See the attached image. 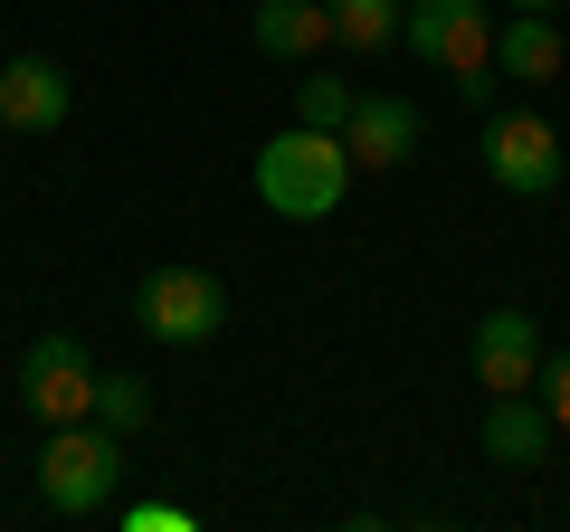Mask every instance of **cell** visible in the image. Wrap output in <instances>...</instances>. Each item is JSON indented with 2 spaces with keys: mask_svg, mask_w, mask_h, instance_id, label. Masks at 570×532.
<instances>
[{
  "mask_svg": "<svg viewBox=\"0 0 570 532\" xmlns=\"http://www.w3.org/2000/svg\"><path fill=\"white\" fill-rule=\"evenodd\" d=\"M190 523H200L190 504H153V494H134V504H124V532H190Z\"/></svg>",
  "mask_w": 570,
  "mask_h": 532,
  "instance_id": "obj_17",
  "label": "cell"
},
{
  "mask_svg": "<svg viewBox=\"0 0 570 532\" xmlns=\"http://www.w3.org/2000/svg\"><path fill=\"white\" fill-rule=\"evenodd\" d=\"M115 485H124V437L96 428V418H58L39 447V494L58 513H105Z\"/></svg>",
  "mask_w": 570,
  "mask_h": 532,
  "instance_id": "obj_2",
  "label": "cell"
},
{
  "mask_svg": "<svg viewBox=\"0 0 570 532\" xmlns=\"http://www.w3.org/2000/svg\"><path fill=\"white\" fill-rule=\"evenodd\" d=\"M400 10L409 0H333V39L362 48V58H381V48L400 39Z\"/></svg>",
  "mask_w": 570,
  "mask_h": 532,
  "instance_id": "obj_13",
  "label": "cell"
},
{
  "mask_svg": "<svg viewBox=\"0 0 570 532\" xmlns=\"http://www.w3.org/2000/svg\"><path fill=\"white\" fill-rule=\"evenodd\" d=\"M96 428H115V437H134L142 418H153V381H134V371H96Z\"/></svg>",
  "mask_w": 570,
  "mask_h": 532,
  "instance_id": "obj_14",
  "label": "cell"
},
{
  "mask_svg": "<svg viewBox=\"0 0 570 532\" xmlns=\"http://www.w3.org/2000/svg\"><path fill=\"white\" fill-rule=\"evenodd\" d=\"M352 105H362V96H352L343 77H305V86H295V124H314V134H343Z\"/></svg>",
  "mask_w": 570,
  "mask_h": 532,
  "instance_id": "obj_15",
  "label": "cell"
},
{
  "mask_svg": "<svg viewBox=\"0 0 570 532\" xmlns=\"http://www.w3.org/2000/svg\"><path fill=\"white\" fill-rule=\"evenodd\" d=\"M532 390H542L551 428H570V352H542V371H532Z\"/></svg>",
  "mask_w": 570,
  "mask_h": 532,
  "instance_id": "obj_16",
  "label": "cell"
},
{
  "mask_svg": "<svg viewBox=\"0 0 570 532\" xmlns=\"http://www.w3.org/2000/svg\"><path fill=\"white\" fill-rule=\"evenodd\" d=\"M343 152L362 171L419 162V105H409V96H362V105H352V124H343Z\"/></svg>",
  "mask_w": 570,
  "mask_h": 532,
  "instance_id": "obj_8",
  "label": "cell"
},
{
  "mask_svg": "<svg viewBox=\"0 0 570 532\" xmlns=\"http://www.w3.org/2000/svg\"><path fill=\"white\" fill-rule=\"evenodd\" d=\"M561 20L551 10H504L494 20V77H513V86H551L561 77Z\"/></svg>",
  "mask_w": 570,
  "mask_h": 532,
  "instance_id": "obj_9",
  "label": "cell"
},
{
  "mask_svg": "<svg viewBox=\"0 0 570 532\" xmlns=\"http://www.w3.org/2000/svg\"><path fill=\"white\" fill-rule=\"evenodd\" d=\"M532 371H542V324L532 314H485L475 324V381L485 390H532Z\"/></svg>",
  "mask_w": 570,
  "mask_h": 532,
  "instance_id": "obj_10",
  "label": "cell"
},
{
  "mask_svg": "<svg viewBox=\"0 0 570 532\" xmlns=\"http://www.w3.org/2000/svg\"><path fill=\"white\" fill-rule=\"evenodd\" d=\"M20 410L39 418V428L96 410V352H86V333H39V343L20 352Z\"/></svg>",
  "mask_w": 570,
  "mask_h": 532,
  "instance_id": "obj_5",
  "label": "cell"
},
{
  "mask_svg": "<svg viewBox=\"0 0 570 532\" xmlns=\"http://www.w3.org/2000/svg\"><path fill=\"white\" fill-rule=\"evenodd\" d=\"M67 105H77V86L48 58H0V134H58Z\"/></svg>",
  "mask_w": 570,
  "mask_h": 532,
  "instance_id": "obj_7",
  "label": "cell"
},
{
  "mask_svg": "<svg viewBox=\"0 0 570 532\" xmlns=\"http://www.w3.org/2000/svg\"><path fill=\"white\" fill-rule=\"evenodd\" d=\"M494 10H570V0H494Z\"/></svg>",
  "mask_w": 570,
  "mask_h": 532,
  "instance_id": "obj_18",
  "label": "cell"
},
{
  "mask_svg": "<svg viewBox=\"0 0 570 532\" xmlns=\"http://www.w3.org/2000/svg\"><path fill=\"white\" fill-rule=\"evenodd\" d=\"M134 324L153 333V343H209V333L228 324V295H219V276L209 266H153L142 276V295H134Z\"/></svg>",
  "mask_w": 570,
  "mask_h": 532,
  "instance_id": "obj_4",
  "label": "cell"
},
{
  "mask_svg": "<svg viewBox=\"0 0 570 532\" xmlns=\"http://www.w3.org/2000/svg\"><path fill=\"white\" fill-rule=\"evenodd\" d=\"M247 39H257V58H314V48H333V0H257Z\"/></svg>",
  "mask_w": 570,
  "mask_h": 532,
  "instance_id": "obj_12",
  "label": "cell"
},
{
  "mask_svg": "<svg viewBox=\"0 0 570 532\" xmlns=\"http://www.w3.org/2000/svg\"><path fill=\"white\" fill-rule=\"evenodd\" d=\"M551 410L532 400V390H494V410H485V456L494 466H542L551 456Z\"/></svg>",
  "mask_w": 570,
  "mask_h": 532,
  "instance_id": "obj_11",
  "label": "cell"
},
{
  "mask_svg": "<svg viewBox=\"0 0 570 532\" xmlns=\"http://www.w3.org/2000/svg\"><path fill=\"white\" fill-rule=\"evenodd\" d=\"M352 190V152L343 134H314V124H285L257 144V200L276 219H333Z\"/></svg>",
  "mask_w": 570,
  "mask_h": 532,
  "instance_id": "obj_1",
  "label": "cell"
},
{
  "mask_svg": "<svg viewBox=\"0 0 570 532\" xmlns=\"http://www.w3.org/2000/svg\"><path fill=\"white\" fill-rule=\"evenodd\" d=\"M400 48L448 77H475V67H494V0H409Z\"/></svg>",
  "mask_w": 570,
  "mask_h": 532,
  "instance_id": "obj_3",
  "label": "cell"
},
{
  "mask_svg": "<svg viewBox=\"0 0 570 532\" xmlns=\"http://www.w3.org/2000/svg\"><path fill=\"white\" fill-rule=\"evenodd\" d=\"M485 171L494 190H513V200H551L561 190V134H551L542 115H523V105H494L485 115Z\"/></svg>",
  "mask_w": 570,
  "mask_h": 532,
  "instance_id": "obj_6",
  "label": "cell"
}]
</instances>
